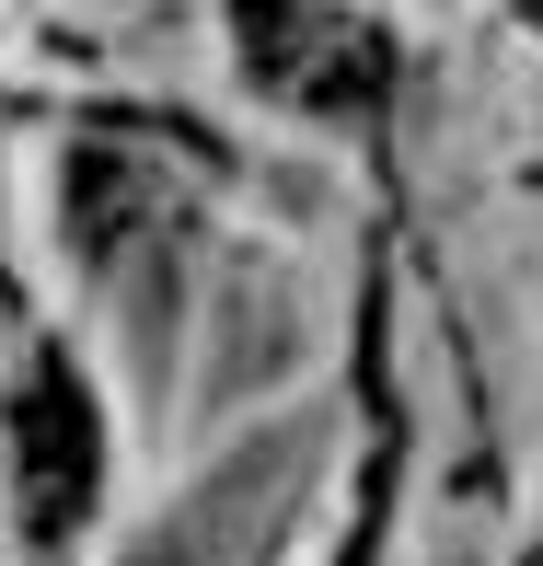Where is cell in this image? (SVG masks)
<instances>
[{"label": "cell", "instance_id": "1", "mask_svg": "<svg viewBox=\"0 0 543 566\" xmlns=\"http://www.w3.org/2000/svg\"><path fill=\"white\" fill-rule=\"evenodd\" d=\"M231 23H243V82L267 105L324 116V127H370L394 105V46L347 0H243Z\"/></svg>", "mask_w": 543, "mask_h": 566}, {"label": "cell", "instance_id": "2", "mask_svg": "<svg viewBox=\"0 0 543 566\" xmlns=\"http://www.w3.org/2000/svg\"><path fill=\"white\" fill-rule=\"evenodd\" d=\"M93 485H105V405H93V381L46 347L35 381H23V405H12V497H23V544H46V555L82 544Z\"/></svg>", "mask_w": 543, "mask_h": 566}]
</instances>
